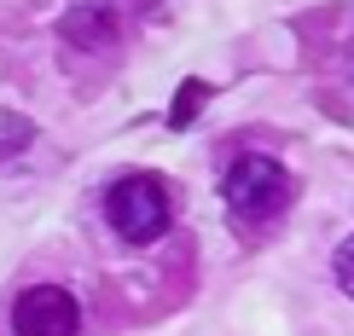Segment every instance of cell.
Here are the masks:
<instances>
[{
  "mask_svg": "<svg viewBox=\"0 0 354 336\" xmlns=\"http://www.w3.org/2000/svg\"><path fill=\"white\" fill-rule=\"evenodd\" d=\"M12 330L18 336H76L82 330V308L70 290L58 284H35L18 296V308H12Z\"/></svg>",
  "mask_w": 354,
  "mask_h": 336,
  "instance_id": "obj_3",
  "label": "cell"
},
{
  "mask_svg": "<svg viewBox=\"0 0 354 336\" xmlns=\"http://www.w3.org/2000/svg\"><path fill=\"white\" fill-rule=\"evenodd\" d=\"M221 197H227L232 221H244V226H268L273 215L285 209V197H290V174L279 168L273 157L250 151V157H239V163L227 168V180H221Z\"/></svg>",
  "mask_w": 354,
  "mask_h": 336,
  "instance_id": "obj_1",
  "label": "cell"
},
{
  "mask_svg": "<svg viewBox=\"0 0 354 336\" xmlns=\"http://www.w3.org/2000/svg\"><path fill=\"white\" fill-rule=\"evenodd\" d=\"M105 221L122 232L128 244H151V238H163V226H169V192L151 174H122L105 192Z\"/></svg>",
  "mask_w": 354,
  "mask_h": 336,
  "instance_id": "obj_2",
  "label": "cell"
},
{
  "mask_svg": "<svg viewBox=\"0 0 354 336\" xmlns=\"http://www.w3.org/2000/svg\"><path fill=\"white\" fill-rule=\"evenodd\" d=\"M331 273H337V284L354 296V238H343V250H337V261H331Z\"/></svg>",
  "mask_w": 354,
  "mask_h": 336,
  "instance_id": "obj_4",
  "label": "cell"
}]
</instances>
